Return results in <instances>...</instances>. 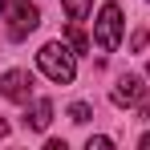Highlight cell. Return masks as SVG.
Returning <instances> with one entry per match:
<instances>
[{
	"mask_svg": "<svg viewBox=\"0 0 150 150\" xmlns=\"http://www.w3.org/2000/svg\"><path fill=\"white\" fill-rule=\"evenodd\" d=\"M110 98H114V105H142L146 101V85H142V77H134V73H126L114 81V89H110Z\"/></svg>",
	"mask_w": 150,
	"mask_h": 150,
	"instance_id": "5b68a950",
	"label": "cell"
},
{
	"mask_svg": "<svg viewBox=\"0 0 150 150\" xmlns=\"http://www.w3.org/2000/svg\"><path fill=\"white\" fill-rule=\"evenodd\" d=\"M138 146H142V150H150V134H142V138H138Z\"/></svg>",
	"mask_w": 150,
	"mask_h": 150,
	"instance_id": "7c38bea8",
	"label": "cell"
},
{
	"mask_svg": "<svg viewBox=\"0 0 150 150\" xmlns=\"http://www.w3.org/2000/svg\"><path fill=\"white\" fill-rule=\"evenodd\" d=\"M69 45H73V53H85V49H89V41H85V33L77 28V21H69Z\"/></svg>",
	"mask_w": 150,
	"mask_h": 150,
	"instance_id": "9c48e42d",
	"label": "cell"
},
{
	"mask_svg": "<svg viewBox=\"0 0 150 150\" xmlns=\"http://www.w3.org/2000/svg\"><path fill=\"white\" fill-rule=\"evenodd\" d=\"M0 98L16 101V105H28L33 101V73L28 69H8L0 77Z\"/></svg>",
	"mask_w": 150,
	"mask_h": 150,
	"instance_id": "277c9868",
	"label": "cell"
},
{
	"mask_svg": "<svg viewBox=\"0 0 150 150\" xmlns=\"http://www.w3.org/2000/svg\"><path fill=\"white\" fill-rule=\"evenodd\" d=\"M49 122H53V101L49 98H33V105H28V114H25V126L49 130Z\"/></svg>",
	"mask_w": 150,
	"mask_h": 150,
	"instance_id": "8992f818",
	"label": "cell"
},
{
	"mask_svg": "<svg viewBox=\"0 0 150 150\" xmlns=\"http://www.w3.org/2000/svg\"><path fill=\"white\" fill-rule=\"evenodd\" d=\"M0 16H4V25H8V37H12V41H25L28 33L41 25V12H37L33 0H0Z\"/></svg>",
	"mask_w": 150,
	"mask_h": 150,
	"instance_id": "7a4b0ae2",
	"label": "cell"
},
{
	"mask_svg": "<svg viewBox=\"0 0 150 150\" xmlns=\"http://www.w3.org/2000/svg\"><path fill=\"white\" fill-rule=\"evenodd\" d=\"M37 65H41V73L57 81V85H69L77 77V53L69 45H61V41H49V45H41L37 53Z\"/></svg>",
	"mask_w": 150,
	"mask_h": 150,
	"instance_id": "6da1fadb",
	"label": "cell"
},
{
	"mask_svg": "<svg viewBox=\"0 0 150 150\" xmlns=\"http://www.w3.org/2000/svg\"><path fill=\"white\" fill-rule=\"evenodd\" d=\"M89 8H93V0H65V16H69V21H77V25L89 16Z\"/></svg>",
	"mask_w": 150,
	"mask_h": 150,
	"instance_id": "52a82bcc",
	"label": "cell"
},
{
	"mask_svg": "<svg viewBox=\"0 0 150 150\" xmlns=\"http://www.w3.org/2000/svg\"><path fill=\"white\" fill-rule=\"evenodd\" d=\"M89 118H93V110H89L85 101H73V105H69V122H77V126H85V122H89Z\"/></svg>",
	"mask_w": 150,
	"mask_h": 150,
	"instance_id": "ba28073f",
	"label": "cell"
},
{
	"mask_svg": "<svg viewBox=\"0 0 150 150\" xmlns=\"http://www.w3.org/2000/svg\"><path fill=\"white\" fill-rule=\"evenodd\" d=\"M93 45L101 53H114L122 45V8L118 4H101L98 21H93Z\"/></svg>",
	"mask_w": 150,
	"mask_h": 150,
	"instance_id": "3957f363",
	"label": "cell"
},
{
	"mask_svg": "<svg viewBox=\"0 0 150 150\" xmlns=\"http://www.w3.org/2000/svg\"><path fill=\"white\" fill-rule=\"evenodd\" d=\"M146 41H150V33H146V28H138V33H134V41H130V45H134V49H146Z\"/></svg>",
	"mask_w": 150,
	"mask_h": 150,
	"instance_id": "30bf717a",
	"label": "cell"
},
{
	"mask_svg": "<svg viewBox=\"0 0 150 150\" xmlns=\"http://www.w3.org/2000/svg\"><path fill=\"white\" fill-rule=\"evenodd\" d=\"M146 73H150V65H146Z\"/></svg>",
	"mask_w": 150,
	"mask_h": 150,
	"instance_id": "5bb4252c",
	"label": "cell"
},
{
	"mask_svg": "<svg viewBox=\"0 0 150 150\" xmlns=\"http://www.w3.org/2000/svg\"><path fill=\"white\" fill-rule=\"evenodd\" d=\"M110 146H114V142H110V138H101V134H98V138H89V150H110Z\"/></svg>",
	"mask_w": 150,
	"mask_h": 150,
	"instance_id": "8fae6325",
	"label": "cell"
},
{
	"mask_svg": "<svg viewBox=\"0 0 150 150\" xmlns=\"http://www.w3.org/2000/svg\"><path fill=\"white\" fill-rule=\"evenodd\" d=\"M0 138H8V126H4V122H0Z\"/></svg>",
	"mask_w": 150,
	"mask_h": 150,
	"instance_id": "4fadbf2b",
	"label": "cell"
}]
</instances>
